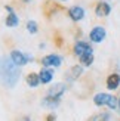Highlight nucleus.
<instances>
[{
	"mask_svg": "<svg viewBox=\"0 0 120 121\" xmlns=\"http://www.w3.org/2000/svg\"><path fill=\"white\" fill-rule=\"evenodd\" d=\"M19 65H16L12 58H3L0 62V83L5 87L12 89L19 80Z\"/></svg>",
	"mask_w": 120,
	"mask_h": 121,
	"instance_id": "1",
	"label": "nucleus"
},
{
	"mask_svg": "<svg viewBox=\"0 0 120 121\" xmlns=\"http://www.w3.org/2000/svg\"><path fill=\"white\" fill-rule=\"evenodd\" d=\"M93 102H95V105H98V106L107 105L108 108H111V109H116V106H119V100L114 98V96L107 95V93H98V95H95Z\"/></svg>",
	"mask_w": 120,
	"mask_h": 121,
	"instance_id": "2",
	"label": "nucleus"
},
{
	"mask_svg": "<svg viewBox=\"0 0 120 121\" xmlns=\"http://www.w3.org/2000/svg\"><path fill=\"white\" fill-rule=\"evenodd\" d=\"M10 58H12V60H14L16 65H19V66L25 65L27 62H30V60H33V58L30 55H27V53H24V52H19V50L10 52Z\"/></svg>",
	"mask_w": 120,
	"mask_h": 121,
	"instance_id": "3",
	"label": "nucleus"
},
{
	"mask_svg": "<svg viewBox=\"0 0 120 121\" xmlns=\"http://www.w3.org/2000/svg\"><path fill=\"white\" fill-rule=\"evenodd\" d=\"M105 35H107V33H105L104 27H95L91 31V34H89V37H91V40L93 43H101L105 39Z\"/></svg>",
	"mask_w": 120,
	"mask_h": 121,
	"instance_id": "4",
	"label": "nucleus"
},
{
	"mask_svg": "<svg viewBox=\"0 0 120 121\" xmlns=\"http://www.w3.org/2000/svg\"><path fill=\"white\" fill-rule=\"evenodd\" d=\"M42 64L45 66H59L62 64V58L58 55H47L42 59Z\"/></svg>",
	"mask_w": 120,
	"mask_h": 121,
	"instance_id": "5",
	"label": "nucleus"
},
{
	"mask_svg": "<svg viewBox=\"0 0 120 121\" xmlns=\"http://www.w3.org/2000/svg\"><path fill=\"white\" fill-rule=\"evenodd\" d=\"M65 84L64 83H56V84H53L52 87H49V90H47V95H51V96H56V98H61V96L64 95L65 92Z\"/></svg>",
	"mask_w": 120,
	"mask_h": 121,
	"instance_id": "6",
	"label": "nucleus"
},
{
	"mask_svg": "<svg viewBox=\"0 0 120 121\" xmlns=\"http://www.w3.org/2000/svg\"><path fill=\"white\" fill-rule=\"evenodd\" d=\"M68 15L73 21H80V19H83V16H85V10H83V8H80V6H73V8L68 10Z\"/></svg>",
	"mask_w": 120,
	"mask_h": 121,
	"instance_id": "7",
	"label": "nucleus"
},
{
	"mask_svg": "<svg viewBox=\"0 0 120 121\" xmlns=\"http://www.w3.org/2000/svg\"><path fill=\"white\" fill-rule=\"evenodd\" d=\"M88 52H92V47L89 46V43L86 41H77L76 46H74V53L77 56L83 55V53H88Z\"/></svg>",
	"mask_w": 120,
	"mask_h": 121,
	"instance_id": "8",
	"label": "nucleus"
},
{
	"mask_svg": "<svg viewBox=\"0 0 120 121\" xmlns=\"http://www.w3.org/2000/svg\"><path fill=\"white\" fill-rule=\"evenodd\" d=\"M110 12H111V6L108 3H105V2H99L98 6H97V9H95V13H97L98 16H107V15H110Z\"/></svg>",
	"mask_w": 120,
	"mask_h": 121,
	"instance_id": "9",
	"label": "nucleus"
},
{
	"mask_svg": "<svg viewBox=\"0 0 120 121\" xmlns=\"http://www.w3.org/2000/svg\"><path fill=\"white\" fill-rule=\"evenodd\" d=\"M59 102H61V98H56V96H51V95H47L46 98L43 99V106L46 108H51V109H53V108H56L59 105Z\"/></svg>",
	"mask_w": 120,
	"mask_h": 121,
	"instance_id": "10",
	"label": "nucleus"
},
{
	"mask_svg": "<svg viewBox=\"0 0 120 121\" xmlns=\"http://www.w3.org/2000/svg\"><path fill=\"white\" fill-rule=\"evenodd\" d=\"M6 10L9 12L8 18H6V25H8V27H16L18 22H19V19H18V16L15 15V12L12 10L10 6H6Z\"/></svg>",
	"mask_w": 120,
	"mask_h": 121,
	"instance_id": "11",
	"label": "nucleus"
},
{
	"mask_svg": "<svg viewBox=\"0 0 120 121\" xmlns=\"http://www.w3.org/2000/svg\"><path fill=\"white\" fill-rule=\"evenodd\" d=\"M82 71H83V69H82V66H80V65H74V66H71V68L67 71L65 77H67V80H68V81H73V80H76V78L82 74Z\"/></svg>",
	"mask_w": 120,
	"mask_h": 121,
	"instance_id": "12",
	"label": "nucleus"
},
{
	"mask_svg": "<svg viewBox=\"0 0 120 121\" xmlns=\"http://www.w3.org/2000/svg\"><path fill=\"white\" fill-rule=\"evenodd\" d=\"M120 86V75L119 74H110L107 78V87L110 90H116Z\"/></svg>",
	"mask_w": 120,
	"mask_h": 121,
	"instance_id": "13",
	"label": "nucleus"
},
{
	"mask_svg": "<svg viewBox=\"0 0 120 121\" xmlns=\"http://www.w3.org/2000/svg\"><path fill=\"white\" fill-rule=\"evenodd\" d=\"M39 75H40V81L42 83H49L52 80V77H53V71L46 68V69H42Z\"/></svg>",
	"mask_w": 120,
	"mask_h": 121,
	"instance_id": "14",
	"label": "nucleus"
},
{
	"mask_svg": "<svg viewBox=\"0 0 120 121\" xmlns=\"http://www.w3.org/2000/svg\"><path fill=\"white\" fill-rule=\"evenodd\" d=\"M40 83V75L39 74H34V72H31V74L27 75V84L30 87H37Z\"/></svg>",
	"mask_w": 120,
	"mask_h": 121,
	"instance_id": "15",
	"label": "nucleus"
},
{
	"mask_svg": "<svg viewBox=\"0 0 120 121\" xmlns=\"http://www.w3.org/2000/svg\"><path fill=\"white\" fill-rule=\"evenodd\" d=\"M79 58H80V64H82V65H85V66L92 65V62H93V53H92V52L83 53V55H80Z\"/></svg>",
	"mask_w": 120,
	"mask_h": 121,
	"instance_id": "16",
	"label": "nucleus"
},
{
	"mask_svg": "<svg viewBox=\"0 0 120 121\" xmlns=\"http://www.w3.org/2000/svg\"><path fill=\"white\" fill-rule=\"evenodd\" d=\"M27 30L31 34H36V33H37V24H36L34 21H28L27 22Z\"/></svg>",
	"mask_w": 120,
	"mask_h": 121,
	"instance_id": "17",
	"label": "nucleus"
},
{
	"mask_svg": "<svg viewBox=\"0 0 120 121\" xmlns=\"http://www.w3.org/2000/svg\"><path fill=\"white\" fill-rule=\"evenodd\" d=\"M111 117L108 115V114H99V115H93L91 117V120H110Z\"/></svg>",
	"mask_w": 120,
	"mask_h": 121,
	"instance_id": "18",
	"label": "nucleus"
},
{
	"mask_svg": "<svg viewBox=\"0 0 120 121\" xmlns=\"http://www.w3.org/2000/svg\"><path fill=\"white\" fill-rule=\"evenodd\" d=\"M119 109H120V99H119Z\"/></svg>",
	"mask_w": 120,
	"mask_h": 121,
	"instance_id": "19",
	"label": "nucleus"
},
{
	"mask_svg": "<svg viewBox=\"0 0 120 121\" xmlns=\"http://www.w3.org/2000/svg\"><path fill=\"white\" fill-rule=\"evenodd\" d=\"M22 2H30V0H22Z\"/></svg>",
	"mask_w": 120,
	"mask_h": 121,
	"instance_id": "20",
	"label": "nucleus"
},
{
	"mask_svg": "<svg viewBox=\"0 0 120 121\" xmlns=\"http://www.w3.org/2000/svg\"><path fill=\"white\" fill-rule=\"evenodd\" d=\"M119 69H120V65H119Z\"/></svg>",
	"mask_w": 120,
	"mask_h": 121,
	"instance_id": "21",
	"label": "nucleus"
}]
</instances>
